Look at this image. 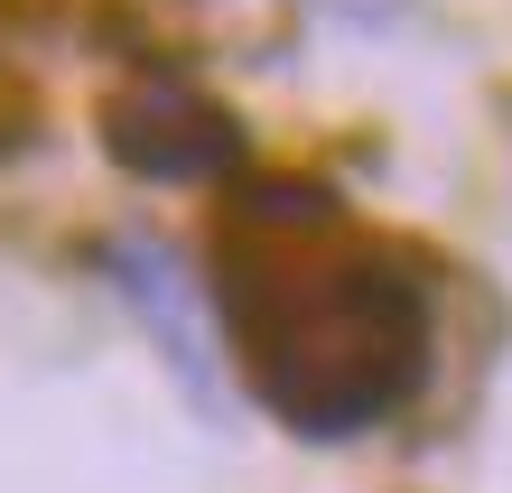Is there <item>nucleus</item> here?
I'll return each mask as SVG.
<instances>
[{"label": "nucleus", "instance_id": "20e7f679", "mask_svg": "<svg viewBox=\"0 0 512 493\" xmlns=\"http://www.w3.org/2000/svg\"><path fill=\"white\" fill-rule=\"evenodd\" d=\"M224 224L252 242H336L345 233V196L308 168H261L224 196Z\"/></svg>", "mask_w": 512, "mask_h": 493}, {"label": "nucleus", "instance_id": "f257e3e1", "mask_svg": "<svg viewBox=\"0 0 512 493\" xmlns=\"http://www.w3.org/2000/svg\"><path fill=\"white\" fill-rule=\"evenodd\" d=\"M215 317L252 400L317 447L401 419L438 345L429 280L382 242H252L224 224Z\"/></svg>", "mask_w": 512, "mask_h": 493}, {"label": "nucleus", "instance_id": "f03ea898", "mask_svg": "<svg viewBox=\"0 0 512 493\" xmlns=\"http://www.w3.org/2000/svg\"><path fill=\"white\" fill-rule=\"evenodd\" d=\"M94 131H103V159L122 177H140V187H243L252 177L243 112L215 103L196 75H159L149 66L131 84H112Z\"/></svg>", "mask_w": 512, "mask_h": 493}, {"label": "nucleus", "instance_id": "7ed1b4c3", "mask_svg": "<svg viewBox=\"0 0 512 493\" xmlns=\"http://www.w3.org/2000/svg\"><path fill=\"white\" fill-rule=\"evenodd\" d=\"M94 261L112 270V289H122L149 326L168 335V363H177V382H187L196 400L215 391V363H205V335H196V307H187V270H177L149 233H112V242H94Z\"/></svg>", "mask_w": 512, "mask_h": 493}]
</instances>
